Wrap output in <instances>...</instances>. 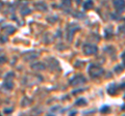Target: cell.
<instances>
[{
  "instance_id": "obj_1",
  "label": "cell",
  "mask_w": 125,
  "mask_h": 116,
  "mask_svg": "<svg viewBox=\"0 0 125 116\" xmlns=\"http://www.w3.org/2000/svg\"><path fill=\"white\" fill-rule=\"evenodd\" d=\"M88 72H89L90 76L92 78H98V77H100V76L103 75L104 70L102 69L101 66H99V65H96V64H91V65L89 66V69H88Z\"/></svg>"
},
{
  "instance_id": "obj_7",
  "label": "cell",
  "mask_w": 125,
  "mask_h": 116,
  "mask_svg": "<svg viewBox=\"0 0 125 116\" xmlns=\"http://www.w3.org/2000/svg\"><path fill=\"white\" fill-rule=\"evenodd\" d=\"M13 86H14L13 82L10 81V80H8V79H5V81H4V83H3V88L7 89V90H10V89L13 88Z\"/></svg>"
},
{
  "instance_id": "obj_11",
  "label": "cell",
  "mask_w": 125,
  "mask_h": 116,
  "mask_svg": "<svg viewBox=\"0 0 125 116\" xmlns=\"http://www.w3.org/2000/svg\"><path fill=\"white\" fill-rule=\"evenodd\" d=\"M87 104V102L83 100V98H80L79 101L76 102V105H86Z\"/></svg>"
},
{
  "instance_id": "obj_10",
  "label": "cell",
  "mask_w": 125,
  "mask_h": 116,
  "mask_svg": "<svg viewBox=\"0 0 125 116\" xmlns=\"http://www.w3.org/2000/svg\"><path fill=\"white\" fill-rule=\"evenodd\" d=\"M30 13H31V10L27 6H24V7L21 8V14L23 16H26V15H28V14H30Z\"/></svg>"
},
{
  "instance_id": "obj_3",
  "label": "cell",
  "mask_w": 125,
  "mask_h": 116,
  "mask_svg": "<svg viewBox=\"0 0 125 116\" xmlns=\"http://www.w3.org/2000/svg\"><path fill=\"white\" fill-rule=\"evenodd\" d=\"M78 29H79V26L78 25H76L75 23H72V24L69 25V27H68V35H67V37H68L69 41L72 39L73 34H74V31L78 30Z\"/></svg>"
},
{
  "instance_id": "obj_5",
  "label": "cell",
  "mask_w": 125,
  "mask_h": 116,
  "mask_svg": "<svg viewBox=\"0 0 125 116\" xmlns=\"http://www.w3.org/2000/svg\"><path fill=\"white\" fill-rule=\"evenodd\" d=\"M113 3L118 12H122L124 9V0H113Z\"/></svg>"
},
{
  "instance_id": "obj_2",
  "label": "cell",
  "mask_w": 125,
  "mask_h": 116,
  "mask_svg": "<svg viewBox=\"0 0 125 116\" xmlns=\"http://www.w3.org/2000/svg\"><path fill=\"white\" fill-rule=\"evenodd\" d=\"M98 51V48L94 45H91V44H88V45H84L83 46V53L86 55H93V54H96Z\"/></svg>"
},
{
  "instance_id": "obj_4",
  "label": "cell",
  "mask_w": 125,
  "mask_h": 116,
  "mask_svg": "<svg viewBox=\"0 0 125 116\" xmlns=\"http://www.w3.org/2000/svg\"><path fill=\"white\" fill-rule=\"evenodd\" d=\"M84 82H86V79L82 77V76H76V77H74L70 81V83H71V85L75 86V85H78V84L84 83Z\"/></svg>"
},
{
  "instance_id": "obj_12",
  "label": "cell",
  "mask_w": 125,
  "mask_h": 116,
  "mask_svg": "<svg viewBox=\"0 0 125 116\" xmlns=\"http://www.w3.org/2000/svg\"><path fill=\"white\" fill-rule=\"evenodd\" d=\"M109 111V108L107 106H104L103 108L101 109V113H107Z\"/></svg>"
},
{
  "instance_id": "obj_9",
  "label": "cell",
  "mask_w": 125,
  "mask_h": 116,
  "mask_svg": "<svg viewBox=\"0 0 125 116\" xmlns=\"http://www.w3.org/2000/svg\"><path fill=\"white\" fill-rule=\"evenodd\" d=\"M116 90H117V88H116V85H115V84H112V85L107 88V92H109V94L113 95V94H115V93H116Z\"/></svg>"
},
{
  "instance_id": "obj_6",
  "label": "cell",
  "mask_w": 125,
  "mask_h": 116,
  "mask_svg": "<svg viewBox=\"0 0 125 116\" xmlns=\"http://www.w3.org/2000/svg\"><path fill=\"white\" fill-rule=\"evenodd\" d=\"M1 31H2V33H5V34L8 35V34H13V33L16 31V28L10 26V25H6V26H4L2 28Z\"/></svg>"
},
{
  "instance_id": "obj_8",
  "label": "cell",
  "mask_w": 125,
  "mask_h": 116,
  "mask_svg": "<svg viewBox=\"0 0 125 116\" xmlns=\"http://www.w3.org/2000/svg\"><path fill=\"white\" fill-rule=\"evenodd\" d=\"M93 6H94L93 0H87V1L83 3V8H84V9H91Z\"/></svg>"
},
{
  "instance_id": "obj_13",
  "label": "cell",
  "mask_w": 125,
  "mask_h": 116,
  "mask_svg": "<svg viewBox=\"0 0 125 116\" xmlns=\"http://www.w3.org/2000/svg\"><path fill=\"white\" fill-rule=\"evenodd\" d=\"M0 39H1V41H0L1 43H5V42H6V36H4V37L3 36H0Z\"/></svg>"
}]
</instances>
